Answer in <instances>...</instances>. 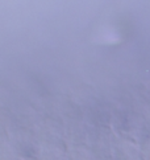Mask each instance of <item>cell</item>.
<instances>
[{
    "label": "cell",
    "instance_id": "1",
    "mask_svg": "<svg viewBox=\"0 0 150 160\" xmlns=\"http://www.w3.org/2000/svg\"><path fill=\"white\" fill-rule=\"evenodd\" d=\"M115 159L116 160H142L141 147L133 142L123 140L115 148Z\"/></svg>",
    "mask_w": 150,
    "mask_h": 160
},
{
    "label": "cell",
    "instance_id": "2",
    "mask_svg": "<svg viewBox=\"0 0 150 160\" xmlns=\"http://www.w3.org/2000/svg\"><path fill=\"white\" fill-rule=\"evenodd\" d=\"M67 160H95L92 153L87 147L78 146L73 147L67 153Z\"/></svg>",
    "mask_w": 150,
    "mask_h": 160
},
{
    "label": "cell",
    "instance_id": "3",
    "mask_svg": "<svg viewBox=\"0 0 150 160\" xmlns=\"http://www.w3.org/2000/svg\"><path fill=\"white\" fill-rule=\"evenodd\" d=\"M40 160H67V155L57 148H46L40 156Z\"/></svg>",
    "mask_w": 150,
    "mask_h": 160
},
{
    "label": "cell",
    "instance_id": "4",
    "mask_svg": "<svg viewBox=\"0 0 150 160\" xmlns=\"http://www.w3.org/2000/svg\"><path fill=\"white\" fill-rule=\"evenodd\" d=\"M105 160H116V159H105Z\"/></svg>",
    "mask_w": 150,
    "mask_h": 160
}]
</instances>
